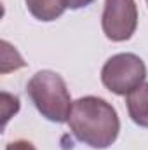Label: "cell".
<instances>
[{"instance_id": "obj_2", "label": "cell", "mask_w": 148, "mask_h": 150, "mask_svg": "<svg viewBox=\"0 0 148 150\" xmlns=\"http://www.w3.org/2000/svg\"><path fill=\"white\" fill-rule=\"evenodd\" d=\"M26 93L42 117L51 122H68L72 113V96L65 79L52 70H40L28 80Z\"/></svg>"}, {"instance_id": "obj_3", "label": "cell", "mask_w": 148, "mask_h": 150, "mask_svg": "<svg viewBox=\"0 0 148 150\" xmlns=\"http://www.w3.org/2000/svg\"><path fill=\"white\" fill-rule=\"evenodd\" d=\"M147 79V67L143 59L132 52H120L111 56L101 68L103 86L118 96H127L140 87Z\"/></svg>"}, {"instance_id": "obj_8", "label": "cell", "mask_w": 148, "mask_h": 150, "mask_svg": "<svg viewBox=\"0 0 148 150\" xmlns=\"http://www.w3.org/2000/svg\"><path fill=\"white\" fill-rule=\"evenodd\" d=\"M94 0H65V4H66V9H82V7H87V5H91Z\"/></svg>"}, {"instance_id": "obj_1", "label": "cell", "mask_w": 148, "mask_h": 150, "mask_svg": "<svg viewBox=\"0 0 148 150\" xmlns=\"http://www.w3.org/2000/svg\"><path fill=\"white\" fill-rule=\"evenodd\" d=\"M68 126L80 143L96 150L111 147L120 131L117 110L98 96H84L73 101Z\"/></svg>"}, {"instance_id": "obj_4", "label": "cell", "mask_w": 148, "mask_h": 150, "mask_svg": "<svg viewBox=\"0 0 148 150\" xmlns=\"http://www.w3.org/2000/svg\"><path fill=\"white\" fill-rule=\"evenodd\" d=\"M101 28L111 42H124L138 28V7L134 0H105Z\"/></svg>"}, {"instance_id": "obj_9", "label": "cell", "mask_w": 148, "mask_h": 150, "mask_svg": "<svg viewBox=\"0 0 148 150\" xmlns=\"http://www.w3.org/2000/svg\"><path fill=\"white\" fill-rule=\"evenodd\" d=\"M147 4H148V0H147Z\"/></svg>"}, {"instance_id": "obj_5", "label": "cell", "mask_w": 148, "mask_h": 150, "mask_svg": "<svg viewBox=\"0 0 148 150\" xmlns=\"http://www.w3.org/2000/svg\"><path fill=\"white\" fill-rule=\"evenodd\" d=\"M127 112L134 124L140 127H148V82H143L125 98Z\"/></svg>"}, {"instance_id": "obj_6", "label": "cell", "mask_w": 148, "mask_h": 150, "mask_svg": "<svg viewBox=\"0 0 148 150\" xmlns=\"http://www.w3.org/2000/svg\"><path fill=\"white\" fill-rule=\"evenodd\" d=\"M25 2H26L30 14L44 23L58 19L66 11L65 0H25Z\"/></svg>"}, {"instance_id": "obj_7", "label": "cell", "mask_w": 148, "mask_h": 150, "mask_svg": "<svg viewBox=\"0 0 148 150\" xmlns=\"http://www.w3.org/2000/svg\"><path fill=\"white\" fill-rule=\"evenodd\" d=\"M5 150H37V149L30 142H26V140H16V142L7 143Z\"/></svg>"}]
</instances>
